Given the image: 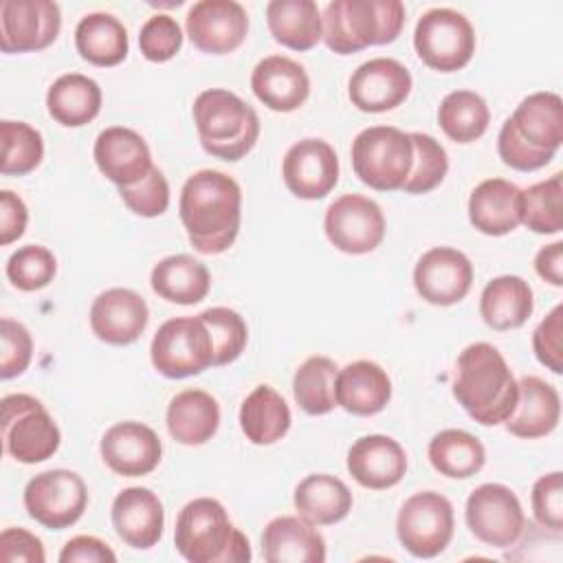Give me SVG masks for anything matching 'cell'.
Instances as JSON below:
<instances>
[{
  "label": "cell",
  "mask_w": 563,
  "mask_h": 563,
  "mask_svg": "<svg viewBox=\"0 0 563 563\" xmlns=\"http://www.w3.org/2000/svg\"><path fill=\"white\" fill-rule=\"evenodd\" d=\"M178 213L187 238L198 253H224L240 231L242 189L224 172L200 169L185 180Z\"/></svg>",
  "instance_id": "obj_1"
},
{
  "label": "cell",
  "mask_w": 563,
  "mask_h": 563,
  "mask_svg": "<svg viewBox=\"0 0 563 563\" xmlns=\"http://www.w3.org/2000/svg\"><path fill=\"white\" fill-rule=\"evenodd\" d=\"M453 396L475 422L495 427L512 413L519 387L501 352L486 341H477L457 356Z\"/></svg>",
  "instance_id": "obj_2"
},
{
  "label": "cell",
  "mask_w": 563,
  "mask_h": 563,
  "mask_svg": "<svg viewBox=\"0 0 563 563\" xmlns=\"http://www.w3.org/2000/svg\"><path fill=\"white\" fill-rule=\"evenodd\" d=\"M174 545L189 563H244L251 545L224 506L211 497H198L183 506L176 517Z\"/></svg>",
  "instance_id": "obj_3"
},
{
  "label": "cell",
  "mask_w": 563,
  "mask_h": 563,
  "mask_svg": "<svg viewBox=\"0 0 563 563\" xmlns=\"http://www.w3.org/2000/svg\"><path fill=\"white\" fill-rule=\"evenodd\" d=\"M323 42L339 55L391 44L405 24L400 0H332L325 4Z\"/></svg>",
  "instance_id": "obj_4"
},
{
  "label": "cell",
  "mask_w": 563,
  "mask_h": 563,
  "mask_svg": "<svg viewBox=\"0 0 563 563\" xmlns=\"http://www.w3.org/2000/svg\"><path fill=\"white\" fill-rule=\"evenodd\" d=\"M194 123L205 152L222 161L244 158L260 139L257 112L224 88H209L196 97Z\"/></svg>",
  "instance_id": "obj_5"
},
{
  "label": "cell",
  "mask_w": 563,
  "mask_h": 563,
  "mask_svg": "<svg viewBox=\"0 0 563 563\" xmlns=\"http://www.w3.org/2000/svg\"><path fill=\"white\" fill-rule=\"evenodd\" d=\"M413 163L409 132L394 125H372L352 141V167L361 183L376 191L402 189Z\"/></svg>",
  "instance_id": "obj_6"
},
{
  "label": "cell",
  "mask_w": 563,
  "mask_h": 563,
  "mask_svg": "<svg viewBox=\"0 0 563 563\" xmlns=\"http://www.w3.org/2000/svg\"><path fill=\"white\" fill-rule=\"evenodd\" d=\"M2 442L13 460L37 464L55 455L62 433L37 398L9 394L2 398Z\"/></svg>",
  "instance_id": "obj_7"
},
{
  "label": "cell",
  "mask_w": 563,
  "mask_h": 563,
  "mask_svg": "<svg viewBox=\"0 0 563 563\" xmlns=\"http://www.w3.org/2000/svg\"><path fill=\"white\" fill-rule=\"evenodd\" d=\"M152 365L167 378L202 374L213 365V341L207 323L196 317H174L165 321L150 345Z\"/></svg>",
  "instance_id": "obj_8"
},
{
  "label": "cell",
  "mask_w": 563,
  "mask_h": 563,
  "mask_svg": "<svg viewBox=\"0 0 563 563\" xmlns=\"http://www.w3.org/2000/svg\"><path fill=\"white\" fill-rule=\"evenodd\" d=\"M413 48L418 57L433 70H460L475 53L473 24L455 9H429L416 24Z\"/></svg>",
  "instance_id": "obj_9"
},
{
  "label": "cell",
  "mask_w": 563,
  "mask_h": 563,
  "mask_svg": "<svg viewBox=\"0 0 563 563\" xmlns=\"http://www.w3.org/2000/svg\"><path fill=\"white\" fill-rule=\"evenodd\" d=\"M453 506L435 490L411 495L400 506L396 519V532L402 548L418 559H433L444 552L453 539Z\"/></svg>",
  "instance_id": "obj_10"
},
{
  "label": "cell",
  "mask_w": 563,
  "mask_h": 563,
  "mask_svg": "<svg viewBox=\"0 0 563 563\" xmlns=\"http://www.w3.org/2000/svg\"><path fill=\"white\" fill-rule=\"evenodd\" d=\"M86 506V482L68 468L44 471L31 477L24 488V508L29 517L51 530H64L79 521Z\"/></svg>",
  "instance_id": "obj_11"
},
{
  "label": "cell",
  "mask_w": 563,
  "mask_h": 563,
  "mask_svg": "<svg viewBox=\"0 0 563 563\" xmlns=\"http://www.w3.org/2000/svg\"><path fill=\"white\" fill-rule=\"evenodd\" d=\"M466 526L475 539L490 548L515 545L526 530L519 497L504 484H482L466 499Z\"/></svg>",
  "instance_id": "obj_12"
},
{
  "label": "cell",
  "mask_w": 563,
  "mask_h": 563,
  "mask_svg": "<svg viewBox=\"0 0 563 563\" xmlns=\"http://www.w3.org/2000/svg\"><path fill=\"white\" fill-rule=\"evenodd\" d=\"M323 231L334 249L347 255H365L383 242L385 216L372 198L343 194L328 207Z\"/></svg>",
  "instance_id": "obj_13"
},
{
  "label": "cell",
  "mask_w": 563,
  "mask_h": 563,
  "mask_svg": "<svg viewBox=\"0 0 563 563\" xmlns=\"http://www.w3.org/2000/svg\"><path fill=\"white\" fill-rule=\"evenodd\" d=\"M62 29V13L53 0H2L0 51L33 53L51 46Z\"/></svg>",
  "instance_id": "obj_14"
},
{
  "label": "cell",
  "mask_w": 563,
  "mask_h": 563,
  "mask_svg": "<svg viewBox=\"0 0 563 563\" xmlns=\"http://www.w3.org/2000/svg\"><path fill=\"white\" fill-rule=\"evenodd\" d=\"M282 178L301 200L325 198L339 183V156L323 139H301L284 154Z\"/></svg>",
  "instance_id": "obj_15"
},
{
  "label": "cell",
  "mask_w": 563,
  "mask_h": 563,
  "mask_svg": "<svg viewBox=\"0 0 563 563\" xmlns=\"http://www.w3.org/2000/svg\"><path fill=\"white\" fill-rule=\"evenodd\" d=\"M191 44L209 55H227L242 46L249 33V15L235 0H200L187 11Z\"/></svg>",
  "instance_id": "obj_16"
},
{
  "label": "cell",
  "mask_w": 563,
  "mask_h": 563,
  "mask_svg": "<svg viewBox=\"0 0 563 563\" xmlns=\"http://www.w3.org/2000/svg\"><path fill=\"white\" fill-rule=\"evenodd\" d=\"M471 284L473 264L457 249L433 246L416 262L413 286L427 303L453 306L468 295Z\"/></svg>",
  "instance_id": "obj_17"
},
{
  "label": "cell",
  "mask_w": 563,
  "mask_h": 563,
  "mask_svg": "<svg viewBox=\"0 0 563 563\" xmlns=\"http://www.w3.org/2000/svg\"><path fill=\"white\" fill-rule=\"evenodd\" d=\"M411 92V73L394 57L363 62L350 77L347 95L361 112H387L398 108Z\"/></svg>",
  "instance_id": "obj_18"
},
{
  "label": "cell",
  "mask_w": 563,
  "mask_h": 563,
  "mask_svg": "<svg viewBox=\"0 0 563 563\" xmlns=\"http://www.w3.org/2000/svg\"><path fill=\"white\" fill-rule=\"evenodd\" d=\"M99 449L108 468L123 477L152 473L163 455V444L156 431L136 420L112 424L103 433Z\"/></svg>",
  "instance_id": "obj_19"
},
{
  "label": "cell",
  "mask_w": 563,
  "mask_h": 563,
  "mask_svg": "<svg viewBox=\"0 0 563 563\" xmlns=\"http://www.w3.org/2000/svg\"><path fill=\"white\" fill-rule=\"evenodd\" d=\"M92 156L99 172L119 189L141 183L154 167L145 139L123 125H112L99 132Z\"/></svg>",
  "instance_id": "obj_20"
},
{
  "label": "cell",
  "mask_w": 563,
  "mask_h": 563,
  "mask_svg": "<svg viewBox=\"0 0 563 563\" xmlns=\"http://www.w3.org/2000/svg\"><path fill=\"white\" fill-rule=\"evenodd\" d=\"M150 319L145 299L130 288H108L90 306V328L95 336L110 345L134 343Z\"/></svg>",
  "instance_id": "obj_21"
},
{
  "label": "cell",
  "mask_w": 563,
  "mask_h": 563,
  "mask_svg": "<svg viewBox=\"0 0 563 563\" xmlns=\"http://www.w3.org/2000/svg\"><path fill=\"white\" fill-rule=\"evenodd\" d=\"M112 526L119 539L136 550L154 548L163 537L165 510L156 493L143 486L123 488L112 501Z\"/></svg>",
  "instance_id": "obj_22"
},
{
  "label": "cell",
  "mask_w": 563,
  "mask_h": 563,
  "mask_svg": "<svg viewBox=\"0 0 563 563\" xmlns=\"http://www.w3.org/2000/svg\"><path fill=\"white\" fill-rule=\"evenodd\" d=\"M347 471L363 488L385 490L405 477L407 453L389 435H363L347 451Z\"/></svg>",
  "instance_id": "obj_23"
},
{
  "label": "cell",
  "mask_w": 563,
  "mask_h": 563,
  "mask_svg": "<svg viewBox=\"0 0 563 563\" xmlns=\"http://www.w3.org/2000/svg\"><path fill=\"white\" fill-rule=\"evenodd\" d=\"M255 97L275 112H292L306 103L310 79L303 66L286 55H268L251 73Z\"/></svg>",
  "instance_id": "obj_24"
},
{
  "label": "cell",
  "mask_w": 563,
  "mask_h": 563,
  "mask_svg": "<svg viewBox=\"0 0 563 563\" xmlns=\"http://www.w3.org/2000/svg\"><path fill=\"white\" fill-rule=\"evenodd\" d=\"M468 220L484 235H506L521 224V189L506 178L482 180L468 198Z\"/></svg>",
  "instance_id": "obj_25"
},
{
  "label": "cell",
  "mask_w": 563,
  "mask_h": 563,
  "mask_svg": "<svg viewBox=\"0 0 563 563\" xmlns=\"http://www.w3.org/2000/svg\"><path fill=\"white\" fill-rule=\"evenodd\" d=\"M517 387V405L504 422L508 433L523 440H534L552 433L561 418V396L556 387L539 376H523Z\"/></svg>",
  "instance_id": "obj_26"
},
{
  "label": "cell",
  "mask_w": 563,
  "mask_h": 563,
  "mask_svg": "<svg viewBox=\"0 0 563 563\" xmlns=\"http://www.w3.org/2000/svg\"><path fill=\"white\" fill-rule=\"evenodd\" d=\"M262 554L268 563H323L325 541L303 517L282 515L266 523Z\"/></svg>",
  "instance_id": "obj_27"
},
{
  "label": "cell",
  "mask_w": 563,
  "mask_h": 563,
  "mask_svg": "<svg viewBox=\"0 0 563 563\" xmlns=\"http://www.w3.org/2000/svg\"><path fill=\"white\" fill-rule=\"evenodd\" d=\"M336 407L352 416H374L391 398V380L374 361H354L336 374Z\"/></svg>",
  "instance_id": "obj_28"
},
{
  "label": "cell",
  "mask_w": 563,
  "mask_h": 563,
  "mask_svg": "<svg viewBox=\"0 0 563 563\" xmlns=\"http://www.w3.org/2000/svg\"><path fill=\"white\" fill-rule=\"evenodd\" d=\"M169 435L187 446H198L211 440L220 427L218 400L205 389L178 391L165 413Z\"/></svg>",
  "instance_id": "obj_29"
},
{
  "label": "cell",
  "mask_w": 563,
  "mask_h": 563,
  "mask_svg": "<svg viewBox=\"0 0 563 563\" xmlns=\"http://www.w3.org/2000/svg\"><path fill=\"white\" fill-rule=\"evenodd\" d=\"M508 121L534 150L556 154L563 143V101L556 92L528 95Z\"/></svg>",
  "instance_id": "obj_30"
},
{
  "label": "cell",
  "mask_w": 563,
  "mask_h": 563,
  "mask_svg": "<svg viewBox=\"0 0 563 563\" xmlns=\"http://www.w3.org/2000/svg\"><path fill=\"white\" fill-rule=\"evenodd\" d=\"M534 310L532 288L519 275L493 277L479 297V314L493 330L521 328Z\"/></svg>",
  "instance_id": "obj_31"
},
{
  "label": "cell",
  "mask_w": 563,
  "mask_h": 563,
  "mask_svg": "<svg viewBox=\"0 0 563 563\" xmlns=\"http://www.w3.org/2000/svg\"><path fill=\"white\" fill-rule=\"evenodd\" d=\"M150 284L161 299L180 306H194L207 297L211 288V275L200 260L178 253L167 255L154 264Z\"/></svg>",
  "instance_id": "obj_32"
},
{
  "label": "cell",
  "mask_w": 563,
  "mask_h": 563,
  "mask_svg": "<svg viewBox=\"0 0 563 563\" xmlns=\"http://www.w3.org/2000/svg\"><path fill=\"white\" fill-rule=\"evenodd\" d=\"M266 24L275 42L290 51H310L323 37V22L312 0H271Z\"/></svg>",
  "instance_id": "obj_33"
},
{
  "label": "cell",
  "mask_w": 563,
  "mask_h": 563,
  "mask_svg": "<svg viewBox=\"0 0 563 563\" xmlns=\"http://www.w3.org/2000/svg\"><path fill=\"white\" fill-rule=\"evenodd\" d=\"M299 517L312 526H332L345 519L352 510V493L347 484L328 473L303 477L292 495Z\"/></svg>",
  "instance_id": "obj_34"
},
{
  "label": "cell",
  "mask_w": 563,
  "mask_h": 563,
  "mask_svg": "<svg viewBox=\"0 0 563 563\" xmlns=\"http://www.w3.org/2000/svg\"><path fill=\"white\" fill-rule=\"evenodd\" d=\"M77 53L101 68L117 66L128 57V31L112 13L95 11L84 15L75 29Z\"/></svg>",
  "instance_id": "obj_35"
},
{
  "label": "cell",
  "mask_w": 563,
  "mask_h": 563,
  "mask_svg": "<svg viewBox=\"0 0 563 563\" xmlns=\"http://www.w3.org/2000/svg\"><path fill=\"white\" fill-rule=\"evenodd\" d=\"M290 409L271 385H257L240 407V429L253 444L266 446L282 440L290 429Z\"/></svg>",
  "instance_id": "obj_36"
},
{
  "label": "cell",
  "mask_w": 563,
  "mask_h": 563,
  "mask_svg": "<svg viewBox=\"0 0 563 563\" xmlns=\"http://www.w3.org/2000/svg\"><path fill=\"white\" fill-rule=\"evenodd\" d=\"M46 108L48 114L66 128L86 125L101 110V88L81 73H66L51 84Z\"/></svg>",
  "instance_id": "obj_37"
},
{
  "label": "cell",
  "mask_w": 563,
  "mask_h": 563,
  "mask_svg": "<svg viewBox=\"0 0 563 563\" xmlns=\"http://www.w3.org/2000/svg\"><path fill=\"white\" fill-rule=\"evenodd\" d=\"M429 462L431 466L453 479H466L482 471L486 462L484 444L468 431L444 429L435 433L429 442Z\"/></svg>",
  "instance_id": "obj_38"
},
{
  "label": "cell",
  "mask_w": 563,
  "mask_h": 563,
  "mask_svg": "<svg viewBox=\"0 0 563 563\" xmlns=\"http://www.w3.org/2000/svg\"><path fill=\"white\" fill-rule=\"evenodd\" d=\"M339 367L330 356H308L292 376L295 402L308 416H323L336 407Z\"/></svg>",
  "instance_id": "obj_39"
},
{
  "label": "cell",
  "mask_w": 563,
  "mask_h": 563,
  "mask_svg": "<svg viewBox=\"0 0 563 563\" xmlns=\"http://www.w3.org/2000/svg\"><path fill=\"white\" fill-rule=\"evenodd\" d=\"M438 123L451 141L473 143L488 130L490 110L477 92L453 90L440 101Z\"/></svg>",
  "instance_id": "obj_40"
},
{
  "label": "cell",
  "mask_w": 563,
  "mask_h": 563,
  "mask_svg": "<svg viewBox=\"0 0 563 563\" xmlns=\"http://www.w3.org/2000/svg\"><path fill=\"white\" fill-rule=\"evenodd\" d=\"M521 224L541 235L563 229V180L561 174L521 189Z\"/></svg>",
  "instance_id": "obj_41"
},
{
  "label": "cell",
  "mask_w": 563,
  "mask_h": 563,
  "mask_svg": "<svg viewBox=\"0 0 563 563\" xmlns=\"http://www.w3.org/2000/svg\"><path fill=\"white\" fill-rule=\"evenodd\" d=\"M2 165L4 176H24L44 158V141L40 130L24 121H2Z\"/></svg>",
  "instance_id": "obj_42"
},
{
  "label": "cell",
  "mask_w": 563,
  "mask_h": 563,
  "mask_svg": "<svg viewBox=\"0 0 563 563\" xmlns=\"http://www.w3.org/2000/svg\"><path fill=\"white\" fill-rule=\"evenodd\" d=\"M411 145H413V163L411 172L402 185L405 194H427L435 189L446 172H449V156L440 141H435L431 134L422 132H409Z\"/></svg>",
  "instance_id": "obj_43"
},
{
  "label": "cell",
  "mask_w": 563,
  "mask_h": 563,
  "mask_svg": "<svg viewBox=\"0 0 563 563\" xmlns=\"http://www.w3.org/2000/svg\"><path fill=\"white\" fill-rule=\"evenodd\" d=\"M200 319L207 323L213 341V365L233 363L249 341V328L242 314L224 306H213L202 310Z\"/></svg>",
  "instance_id": "obj_44"
},
{
  "label": "cell",
  "mask_w": 563,
  "mask_h": 563,
  "mask_svg": "<svg viewBox=\"0 0 563 563\" xmlns=\"http://www.w3.org/2000/svg\"><path fill=\"white\" fill-rule=\"evenodd\" d=\"M9 282L24 292L40 290L48 286L57 273V260L51 249L42 244H26L11 253L7 260Z\"/></svg>",
  "instance_id": "obj_45"
},
{
  "label": "cell",
  "mask_w": 563,
  "mask_h": 563,
  "mask_svg": "<svg viewBox=\"0 0 563 563\" xmlns=\"http://www.w3.org/2000/svg\"><path fill=\"white\" fill-rule=\"evenodd\" d=\"M183 46V31L169 13H156L145 20L139 33V48L147 62H167Z\"/></svg>",
  "instance_id": "obj_46"
},
{
  "label": "cell",
  "mask_w": 563,
  "mask_h": 563,
  "mask_svg": "<svg viewBox=\"0 0 563 563\" xmlns=\"http://www.w3.org/2000/svg\"><path fill=\"white\" fill-rule=\"evenodd\" d=\"M119 194L125 207L141 218H156L169 207V185L158 167H152V172L141 183L121 187Z\"/></svg>",
  "instance_id": "obj_47"
},
{
  "label": "cell",
  "mask_w": 563,
  "mask_h": 563,
  "mask_svg": "<svg viewBox=\"0 0 563 563\" xmlns=\"http://www.w3.org/2000/svg\"><path fill=\"white\" fill-rule=\"evenodd\" d=\"M33 356V339L29 330L9 317L0 321V376L4 380L20 376Z\"/></svg>",
  "instance_id": "obj_48"
},
{
  "label": "cell",
  "mask_w": 563,
  "mask_h": 563,
  "mask_svg": "<svg viewBox=\"0 0 563 563\" xmlns=\"http://www.w3.org/2000/svg\"><path fill=\"white\" fill-rule=\"evenodd\" d=\"M532 515L534 519L559 534L563 530V475L561 471H552L541 475L532 486Z\"/></svg>",
  "instance_id": "obj_49"
},
{
  "label": "cell",
  "mask_w": 563,
  "mask_h": 563,
  "mask_svg": "<svg viewBox=\"0 0 563 563\" xmlns=\"http://www.w3.org/2000/svg\"><path fill=\"white\" fill-rule=\"evenodd\" d=\"M532 350L550 372H563V306H554L532 332Z\"/></svg>",
  "instance_id": "obj_50"
},
{
  "label": "cell",
  "mask_w": 563,
  "mask_h": 563,
  "mask_svg": "<svg viewBox=\"0 0 563 563\" xmlns=\"http://www.w3.org/2000/svg\"><path fill=\"white\" fill-rule=\"evenodd\" d=\"M497 152H499V158L517 169V172H534V169H541L545 167L554 154L552 152H541V150H534L532 145H528L517 132L515 128L510 125V121L506 119L501 130H499V136H497Z\"/></svg>",
  "instance_id": "obj_51"
},
{
  "label": "cell",
  "mask_w": 563,
  "mask_h": 563,
  "mask_svg": "<svg viewBox=\"0 0 563 563\" xmlns=\"http://www.w3.org/2000/svg\"><path fill=\"white\" fill-rule=\"evenodd\" d=\"M0 559L4 563H44V545L40 537L24 528H4L0 534Z\"/></svg>",
  "instance_id": "obj_52"
},
{
  "label": "cell",
  "mask_w": 563,
  "mask_h": 563,
  "mask_svg": "<svg viewBox=\"0 0 563 563\" xmlns=\"http://www.w3.org/2000/svg\"><path fill=\"white\" fill-rule=\"evenodd\" d=\"M59 561L62 563H112L117 561V554L106 541L90 534H79L64 543L59 552Z\"/></svg>",
  "instance_id": "obj_53"
},
{
  "label": "cell",
  "mask_w": 563,
  "mask_h": 563,
  "mask_svg": "<svg viewBox=\"0 0 563 563\" xmlns=\"http://www.w3.org/2000/svg\"><path fill=\"white\" fill-rule=\"evenodd\" d=\"M26 222H29V211L24 200L13 191L2 189L0 191V244L7 246L15 242L24 233Z\"/></svg>",
  "instance_id": "obj_54"
},
{
  "label": "cell",
  "mask_w": 563,
  "mask_h": 563,
  "mask_svg": "<svg viewBox=\"0 0 563 563\" xmlns=\"http://www.w3.org/2000/svg\"><path fill=\"white\" fill-rule=\"evenodd\" d=\"M534 271L552 286H563V242H552L539 249L534 257Z\"/></svg>",
  "instance_id": "obj_55"
}]
</instances>
